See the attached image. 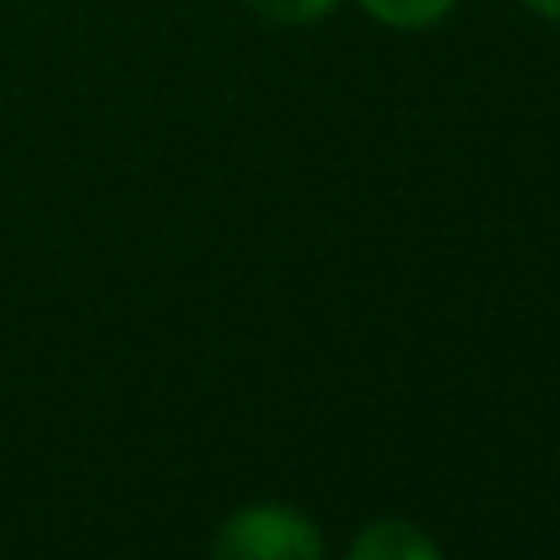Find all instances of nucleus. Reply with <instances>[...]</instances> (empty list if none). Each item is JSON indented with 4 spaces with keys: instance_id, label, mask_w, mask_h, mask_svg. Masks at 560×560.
I'll use <instances>...</instances> for the list:
<instances>
[{
    "instance_id": "obj_2",
    "label": "nucleus",
    "mask_w": 560,
    "mask_h": 560,
    "mask_svg": "<svg viewBox=\"0 0 560 560\" xmlns=\"http://www.w3.org/2000/svg\"><path fill=\"white\" fill-rule=\"evenodd\" d=\"M346 560H442V551L420 525L385 516L354 534Z\"/></svg>"
},
{
    "instance_id": "obj_5",
    "label": "nucleus",
    "mask_w": 560,
    "mask_h": 560,
    "mask_svg": "<svg viewBox=\"0 0 560 560\" xmlns=\"http://www.w3.org/2000/svg\"><path fill=\"white\" fill-rule=\"evenodd\" d=\"M525 9H534L538 18H547V22H560V0H521Z\"/></svg>"
},
{
    "instance_id": "obj_3",
    "label": "nucleus",
    "mask_w": 560,
    "mask_h": 560,
    "mask_svg": "<svg viewBox=\"0 0 560 560\" xmlns=\"http://www.w3.org/2000/svg\"><path fill=\"white\" fill-rule=\"evenodd\" d=\"M368 9V18H376L381 26H394V31H424V26H438L455 0H359Z\"/></svg>"
},
{
    "instance_id": "obj_1",
    "label": "nucleus",
    "mask_w": 560,
    "mask_h": 560,
    "mask_svg": "<svg viewBox=\"0 0 560 560\" xmlns=\"http://www.w3.org/2000/svg\"><path fill=\"white\" fill-rule=\"evenodd\" d=\"M210 560H324V538L289 503H249L219 525Z\"/></svg>"
},
{
    "instance_id": "obj_4",
    "label": "nucleus",
    "mask_w": 560,
    "mask_h": 560,
    "mask_svg": "<svg viewBox=\"0 0 560 560\" xmlns=\"http://www.w3.org/2000/svg\"><path fill=\"white\" fill-rule=\"evenodd\" d=\"M245 4L271 22H284V26H306V22H319L337 9V0H245Z\"/></svg>"
}]
</instances>
